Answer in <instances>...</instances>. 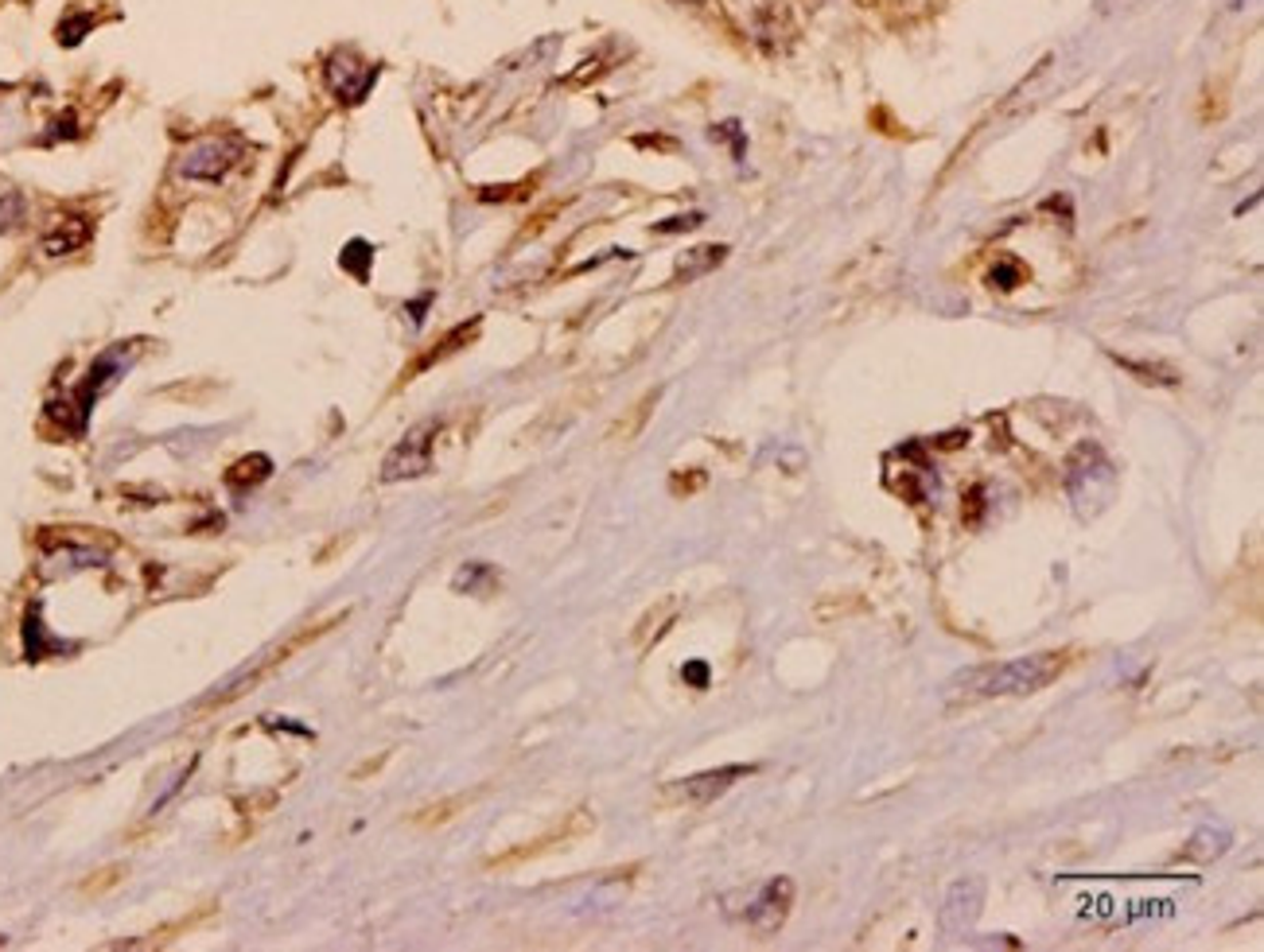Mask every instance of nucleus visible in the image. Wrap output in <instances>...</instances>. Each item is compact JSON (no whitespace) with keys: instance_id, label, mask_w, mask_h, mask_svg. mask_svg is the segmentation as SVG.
<instances>
[{"instance_id":"15","label":"nucleus","mask_w":1264,"mask_h":952,"mask_svg":"<svg viewBox=\"0 0 1264 952\" xmlns=\"http://www.w3.org/2000/svg\"><path fill=\"white\" fill-rule=\"evenodd\" d=\"M339 261H343V269H347L350 276L366 280V276H369V261H374V250H369V241H350Z\"/></svg>"},{"instance_id":"3","label":"nucleus","mask_w":1264,"mask_h":952,"mask_svg":"<svg viewBox=\"0 0 1264 952\" xmlns=\"http://www.w3.org/2000/svg\"><path fill=\"white\" fill-rule=\"evenodd\" d=\"M237 152H242L237 136H207V140H199V144H191L187 152L179 155L175 172L183 175V179H207V183H218V179L233 168Z\"/></svg>"},{"instance_id":"5","label":"nucleus","mask_w":1264,"mask_h":952,"mask_svg":"<svg viewBox=\"0 0 1264 952\" xmlns=\"http://www.w3.org/2000/svg\"><path fill=\"white\" fill-rule=\"evenodd\" d=\"M794 910V878H786V874H778L771 878L758 898L751 902V910H747V930L758 933V937H771L786 925V917Z\"/></svg>"},{"instance_id":"11","label":"nucleus","mask_w":1264,"mask_h":952,"mask_svg":"<svg viewBox=\"0 0 1264 952\" xmlns=\"http://www.w3.org/2000/svg\"><path fill=\"white\" fill-rule=\"evenodd\" d=\"M272 474V459L269 455H261V451H253L246 459H237V463L226 470V483L233 490H253V486H261L265 479Z\"/></svg>"},{"instance_id":"13","label":"nucleus","mask_w":1264,"mask_h":952,"mask_svg":"<svg viewBox=\"0 0 1264 952\" xmlns=\"http://www.w3.org/2000/svg\"><path fill=\"white\" fill-rule=\"evenodd\" d=\"M864 610H868V602L860 599V595H825V599L814 606V619L836 622V619H848V615H864Z\"/></svg>"},{"instance_id":"14","label":"nucleus","mask_w":1264,"mask_h":952,"mask_svg":"<svg viewBox=\"0 0 1264 952\" xmlns=\"http://www.w3.org/2000/svg\"><path fill=\"white\" fill-rule=\"evenodd\" d=\"M724 253H728L724 245H704V250L685 253V261L678 265V280H693V276H700V272L716 269L720 261H724Z\"/></svg>"},{"instance_id":"19","label":"nucleus","mask_w":1264,"mask_h":952,"mask_svg":"<svg viewBox=\"0 0 1264 952\" xmlns=\"http://www.w3.org/2000/svg\"><path fill=\"white\" fill-rule=\"evenodd\" d=\"M650 405H654V397H646V401H642V405L635 408V416H630L626 424H619V432H615V436H622V440H630V436H635V432H639V427H642V420L650 416Z\"/></svg>"},{"instance_id":"18","label":"nucleus","mask_w":1264,"mask_h":952,"mask_svg":"<svg viewBox=\"0 0 1264 952\" xmlns=\"http://www.w3.org/2000/svg\"><path fill=\"white\" fill-rule=\"evenodd\" d=\"M992 288H1015V284H1023V265L1019 261H1000L996 269L989 272Z\"/></svg>"},{"instance_id":"6","label":"nucleus","mask_w":1264,"mask_h":952,"mask_svg":"<svg viewBox=\"0 0 1264 952\" xmlns=\"http://www.w3.org/2000/svg\"><path fill=\"white\" fill-rule=\"evenodd\" d=\"M751 774H755V766H720V770L685 777L678 785H669V797L689 801V805H708V801H716L720 794H728L739 777H751Z\"/></svg>"},{"instance_id":"1","label":"nucleus","mask_w":1264,"mask_h":952,"mask_svg":"<svg viewBox=\"0 0 1264 952\" xmlns=\"http://www.w3.org/2000/svg\"><path fill=\"white\" fill-rule=\"evenodd\" d=\"M1070 669V653H1031V658L1011 661H989V665H972L965 673L950 680V696L957 704H980V699L1000 696H1031L1043 692L1047 684L1062 677Z\"/></svg>"},{"instance_id":"4","label":"nucleus","mask_w":1264,"mask_h":952,"mask_svg":"<svg viewBox=\"0 0 1264 952\" xmlns=\"http://www.w3.org/2000/svg\"><path fill=\"white\" fill-rule=\"evenodd\" d=\"M374 82H378V66H369L366 58L354 55L350 47H343V51H335L328 58V86L343 105H358L369 94Z\"/></svg>"},{"instance_id":"17","label":"nucleus","mask_w":1264,"mask_h":952,"mask_svg":"<svg viewBox=\"0 0 1264 952\" xmlns=\"http://www.w3.org/2000/svg\"><path fill=\"white\" fill-rule=\"evenodd\" d=\"M19 218H24V198H19V191L0 187V233L12 230Z\"/></svg>"},{"instance_id":"21","label":"nucleus","mask_w":1264,"mask_h":952,"mask_svg":"<svg viewBox=\"0 0 1264 952\" xmlns=\"http://www.w3.org/2000/svg\"><path fill=\"white\" fill-rule=\"evenodd\" d=\"M681 677L689 680L693 688H708V665H704V661H693V665H685Z\"/></svg>"},{"instance_id":"2","label":"nucleus","mask_w":1264,"mask_h":952,"mask_svg":"<svg viewBox=\"0 0 1264 952\" xmlns=\"http://www.w3.org/2000/svg\"><path fill=\"white\" fill-rule=\"evenodd\" d=\"M440 436V420H425V424L408 427L405 440L393 447L382 463V479L386 483H405V479H421L432 470V444Z\"/></svg>"},{"instance_id":"22","label":"nucleus","mask_w":1264,"mask_h":952,"mask_svg":"<svg viewBox=\"0 0 1264 952\" xmlns=\"http://www.w3.org/2000/svg\"><path fill=\"white\" fill-rule=\"evenodd\" d=\"M980 498H985V486H972V490H969V509H972V513H969V525L976 522V517H980V509H985V502H980Z\"/></svg>"},{"instance_id":"8","label":"nucleus","mask_w":1264,"mask_h":952,"mask_svg":"<svg viewBox=\"0 0 1264 952\" xmlns=\"http://www.w3.org/2000/svg\"><path fill=\"white\" fill-rule=\"evenodd\" d=\"M587 828H592V820H587V816H583V813H572V816H568V824H561L557 832L541 835V840H533L529 848H514V852H506V855H494V859H486V871H506V867H518V863H525V859H537V855L553 852L557 844H561V848H564L568 840H576V835H583V832H587Z\"/></svg>"},{"instance_id":"7","label":"nucleus","mask_w":1264,"mask_h":952,"mask_svg":"<svg viewBox=\"0 0 1264 952\" xmlns=\"http://www.w3.org/2000/svg\"><path fill=\"white\" fill-rule=\"evenodd\" d=\"M980 906H985V878L953 882L950 894H946V906H942V930L965 933L980 917Z\"/></svg>"},{"instance_id":"12","label":"nucleus","mask_w":1264,"mask_h":952,"mask_svg":"<svg viewBox=\"0 0 1264 952\" xmlns=\"http://www.w3.org/2000/svg\"><path fill=\"white\" fill-rule=\"evenodd\" d=\"M467 805H471V794L444 797V801H436V805H425L421 813H412V824H417V828H440L451 816H460V809H467Z\"/></svg>"},{"instance_id":"10","label":"nucleus","mask_w":1264,"mask_h":952,"mask_svg":"<svg viewBox=\"0 0 1264 952\" xmlns=\"http://www.w3.org/2000/svg\"><path fill=\"white\" fill-rule=\"evenodd\" d=\"M1225 848H1229V832H1222V828H1203V832L1190 835V844L1179 852V859H1186V863H1214V859H1222L1225 855Z\"/></svg>"},{"instance_id":"16","label":"nucleus","mask_w":1264,"mask_h":952,"mask_svg":"<svg viewBox=\"0 0 1264 952\" xmlns=\"http://www.w3.org/2000/svg\"><path fill=\"white\" fill-rule=\"evenodd\" d=\"M90 28H94V16H90V12H67V16H62V24H58V43H62V47H75L78 39L86 36V32H90Z\"/></svg>"},{"instance_id":"20","label":"nucleus","mask_w":1264,"mask_h":952,"mask_svg":"<svg viewBox=\"0 0 1264 952\" xmlns=\"http://www.w3.org/2000/svg\"><path fill=\"white\" fill-rule=\"evenodd\" d=\"M700 222H704V218H700V214H685V218H669V222H661V226H658V233H681V230H697Z\"/></svg>"},{"instance_id":"9","label":"nucleus","mask_w":1264,"mask_h":952,"mask_svg":"<svg viewBox=\"0 0 1264 952\" xmlns=\"http://www.w3.org/2000/svg\"><path fill=\"white\" fill-rule=\"evenodd\" d=\"M90 241V222L86 218H58L51 230L39 237V253L43 257H67V253L82 250Z\"/></svg>"}]
</instances>
